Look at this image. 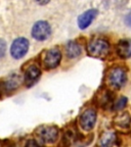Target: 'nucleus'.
Masks as SVG:
<instances>
[{
	"label": "nucleus",
	"instance_id": "f257e3e1",
	"mask_svg": "<svg viewBox=\"0 0 131 147\" xmlns=\"http://www.w3.org/2000/svg\"><path fill=\"white\" fill-rule=\"evenodd\" d=\"M88 55L94 58H105L110 53V44L104 39H93L87 45Z\"/></svg>",
	"mask_w": 131,
	"mask_h": 147
},
{
	"label": "nucleus",
	"instance_id": "f03ea898",
	"mask_svg": "<svg viewBox=\"0 0 131 147\" xmlns=\"http://www.w3.org/2000/svg\"><path fill=\"white\" fill-rule=\"evenodd\" d=\"M108 82L111 87L115 89H120L126 84L127 73L126 69L122 67H115L108 74Z\"/></svg>",
	"mask_w": 131,
	"mask_h": 147
},
{
	"label": "nucleus",
	"instance_id": "7ed1b4c3",
	"mask_svg": "<svg viewBox=\"0 0 131 147\" xmlns=\"http://www.w3.org/2000/svg\"><path fill=\"white\" fill-rule=\"evenodd\" d=\"M36 135L46 144L54 143L58 138V129L53 126H42L36 130Z\"/></svg>",
	"mask_w": 131,
	"mask_h": 147
},
{
	"label": "nucleus",
	"instance_id": "20e7f679",
	"mask_svg": "<svg viewBox=\"0 0 131 147\" xmlns=\"http://www.w3.org/2000/svg\"><path fill=\"white\" fill-rule=\"evenodd\" d=\"M51 34V28L47 22H37L32 28V37L37 41H44L48 39Z\"/></svg>",
	"mask_w": 131,
	"mask_h": 147
},
{
	"label": "nucleus",
	"instance_id": "39448f33",
	"mask_svg": "<svg viewBox=\"0 0 131 147\" xmlns=\"http://www.w3.org/2000/svg\"><path fill=\"white\" fill-rule=\"evenodd\" d=\"M28 50H29V41L24 37H21L16 38L12 42L10 47V54L14 59H21L27 54Z\"/></svg>",
	"mask_w": 131,
	"mask_h": 147
},
{
	"label": "nucleus",
	"instance_id": "423d86ee",
	"mask_svg": "<svg viewBox=\"0 0 131 147\" xmlns=\"http://www.w3.org/2000/svg\"><path fill=\"white\" fill-rule=\"evenodd\" d=\"M60 60H62V52L60 49L54 47V48H50L46 51L43 57V65L45 69H55L60 64Z\"/></svg>",
	"mask_w": 131,
	"mask_h": 147
},
{
	"label": "nucleus",
	"instance_id": "0eeeda50",
	"mask_svg": "<svg viewBox=\"0 0 131 147\" xmlns=\"http://www.w3.org/2000/svg\"><path fill=\"white\" fill-rule=\"evenodd\" d=\"M95 122H96V113L92 108H88V109L84 110L82 113V115H81L80 119H79L81 128L84 131H90V130H92L95 125Z\"/></svg>",
	"mask_w": 131,
	"mask_h": 147
},
{
	"label": "nucleus",
	"instance_id": "6e6552de",
	"mask_svg": "<svg viewBox=\"0 0 131 147\" xmlns=\"http://www.w3.org/2000/svg\"><path fill=\"white\" fill-rule=\"evenodd\" d=\"M41 76V71L39 67H37L36 64H31L28 67V69L25 71V83L28 87H31L39 80Z\"/></svg>",
	"mask_w": 131,
	"mask_h": 147
},
{
	"label": "nucleus",
	"instance_id": "1a4fd4ad",
	"mask_svg": "<svg viewBox=\"0 0 131 147\" xmlns=\"http://www.w3.org/2000/svg\"><path fill=\"white\" fill-rule=\"evenodd\" d=\"M97 16V10L96 9H88L85 12H83L82 14L78 16V27L81 30H85L86 28H88L91 23L93 22Z\"/></svg>",
	"mask_w": 131,
	"mask_h": 147
},
{
	"label": "nucleus",
	"instance_id": "9d476101",
	"mask_svg": "<svg viewBox=\"0 0 131 147\" xmlns=\"http://www.w3.org/2000/svg\"><path fill=\"white\" fill-rule=\"evenodd\" d=\"M117 53L121 58H129L131 56V39H122L116 46Z\"/></svg>",
	"mask_w": 131,
	"mask_h": 147
},
{
	"label": "nucleus",
	"instance_id": "9b49d317",
	"mask_svg": "<svg viewBox=\"0 0 131 147\" xmlns=\"http://www.w3.org/2000/svg\"><path fill=\"white\" fill-rule=\"evenodd\" d=\"M21 84V79L18 78L16 75L8 77L1 83V90L3 92H12L16 90Z\"/></svg>",
	"mask_w": 131,
	"mask_h": 147
},
{
	"label": "nucleus",
	"instance_id": "f8f14e48",
	"mask_svg": "<svg viewBox=\"0 0 131 147\" xmlns=\"http://www.w3.org/2000/svg\"><path fill=\"white\" fill-rule=\"evenodd\" d=\"M116 140V134L113 131H106L101 134L97 142L98 147H112Z\"/></svg>",
	"mask_w": 131,
	"mask_h": 147
},
{
	"label": "nucleus",
	"instance_id": "ddd939ff",
	"mask_svg": "<svg viewBox=\"0 0 131 147\" xmlns=\"http://www.w3.org/2000/svg\"><path fill=\"white\" fill-rule=\"evenodd\" d=\"M82 52L80 44L75 41H69L66 45V55L69 58H76Z\"/></svg>",
	"mask_w": 131,
	"mask_h": 147
},
{
	"label": "nucleus",
	"instance_id": "4468645a",
	"mask_svg": "<svg viewBox=\"0 0 131 147\" xmlns=\"http://www.w3.org/2000/svg\"><path fill=\"white\" fill-rule=\"evenodd\" d=\"M115 123L121 128H127L131 123V117L128 113H123L117 115L115 119Z\"/></svg>",
	"mask_w": 131,
	"mask_h": 147
},
{
	"label": "nucleus",
	"instance_id": "2eb2a0df",
	"mask_svg": "<svg viewBox=\"0 0 131 147\" xmlns=\"http://www.w3.org/2000/svg\"><path fill=\"white\" fill-rule=\"evenodd\" d=\"M127 102H128V100H127V98L126 97H120L119 98V100L117 101L115 103V105H114V108H115L116 110H121V109H123V108L126 106V104H127Z\"/></svg>",
	"mask_w": 131,
	"mask_h": 147
},
{
	"label": "nucleus",
	"instance_id": "dca6fc26",
	"mask_svg": "<svg viewBox=\"0 0 131 147\" xmlns=\"http://www.w3.org/2000/svg\"><path fill=\"white\" fill-rule=\"evenodd\" d=\"M5 51H6V43L4 40L0 39V58L5 55Z\"/></svg>",
	"mask_w": 131,
	"mask_h": 147
},
{
	"label": "nucleus",
	"instance_id": "f3484780",
	"mask_svg": "<svg viewBox=\"0 0 131 147\" xmlns=\"http://www.w3.org/2000/svg\"><path fill=\"white\" fill-rule=\"evenodd\" d=\"M125 24H126L128 27L131 28V11L125 16Z\"/></svg>",
	"mask_w": 131,
	"mask_h": 147
},
{
	"label": "nucleus",
	"instance_id": "a211bd4d",
	"mask_svg": "<svg viewBox=\"0 0 131 147\" xmlns=\"http://www.w3.org/2000/svg\"><path fill=\"white\" fill-rule=\"evenodd\" d=\"M27 147H39L35 140H30L27 143Z\"/></svg>",
	"mask_w": 131,
	"mask_h": 147
},
{
	"label": "nucleus",
	"instance_id": "6ab92c4d",
	"mask_svg": "<svg viewBox=\"0 0 131 147\" xmlns=\"http://www.w3.org/2000/svg\"><path fill=\"white\" fill-rule=\"evenodd\" d=\"M49 1H50V0H35V2L38 3L39 5H45V4H47Z\"/></svg>",
	"mask_w": 131,
	"mask_h": 147
}]
</instances>
